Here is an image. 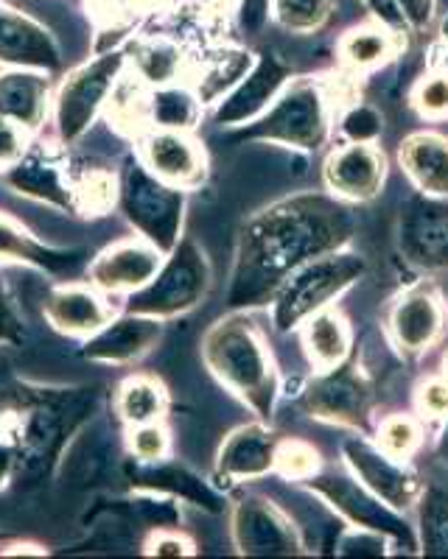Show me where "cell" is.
<instances>
[{"instance_id": "obj_1", "label": "cell", "mask_w": 448, "mask_h": 559, "mask_svg": "<svg viewBox=\"0 0 448 559\" xmlns=\"http://www.w3.org/2000/svg\"><path fill=\"white\" fill-rule=\"evenodd\" d=\"M356 236L351 204L328 191H300L267 204L241 224L233 252L227 308L258 311L303 263L342 249Z\"/></svg>"}, {"instance_id": "obj_2", "label": "cell", "mask_w": 448, "mask_h": 559, "mask_svg": "<svg viewBox=\"0 0 448 559\" xmlns=\"http://www.w3.org/2000/svg\"><path fill=\"white\" fill-rule=\"evenodd\" d=\"M93 412L84 389H45L14 383L0 394V433L17 451V473H45L59 462L68 439Z\"/></svg>"}, {"instance_id": "obj_3", "label": "cell", "mask_w": 448, "mask_h": 559, "mask_svg": "<svg viewBox=\"0 0 448 559\" xmlns=\"http://www.w3.org/2000/svg\"><path fill=\"white\" fill-rule=\"evenodd\" d=\"M202 361L211 376L258 419L272 423L283 381L267 336L250 311H231L216 319L202 336Z\"/></svg>"}, {"instance_id": "obj_4", "label": "cell", "mask_w": 448, "mask_h": 559, "mask_svg": "<svg viewBox=\"0 0 448 559\" xmlns=\"http://www.w3.org/2000/svg\"><path fill=\"white\" fill-rule=\"evenodd\" d=\"M337 96L322 79H292L275 104L233 138L250 143H272L292 152H317L331 140L337 121Z\"/></svg>"}, {"instance_id": "obj_5", "label": "cell", "mask_w": 448, "mask_h": 559, "mask_svg": "<svg viewBox=\"0 0 448 559\" xmlns=\"http://www.w3.org/2000/svg\"><path fill=\"white\" fill-rule=\"evenodd\" d=\"M367 274V261L353 249L342 247L303 263L288 274L269 299V319L275 333H297L314 313L333 308Z\"/></svg>"}, {"instance_id": "obj_6", "label": "cell", "mask_w": 448, "mask_h": 559, "mask_svg": "<svg viewBox=\"0 0 448 559\" xmlns=\"http://www.w3.org/2000/svg\"><path fill=\"white\" fill-rule=\"evenodd\" d=\"M300 487L326 503L342 526L381 534L401 554H421L415 523L410 521V515L381 501L342 462L337 467L322 464V471L314 473Z\"/></svg>"}, {"instance_id": "obj_7", "label": "cell", "mask_w": 448, "mask_h": 559, "mask_svg": "<svg viewBox=\"0 0 448 559\" xmlns=\"http://www.w3.org/2000/svg\"><path fill=\"white\" fill-rule=\"evenodd\" d=\"M188 191L154 177L141 159H127L118 171V210L129 227L152 241L161 252H172L182 241Z\"/></svg>"}, {"instance_id": "obj_8", "label": "cell", "mask_w": 448, "mask_h": 559, "mask_svg": "<svg viewBox=\"0 0 448 559\" xmlns=\"http://www.w3.org/2000/svg\"><path fill=\"white\" fill-rule=\"evenodd\" d=\"M211 286L213 269L205 249L191 236H182V241L163 258V266L146 286L129 294L123 311L143 313V317L163 319V322L186 317L205 302Z\"/></svg>"}, {"instance_id": "obj_9", "label": "cell", "mask_w": 448, "mask_h": 559, "mask_svg": "<svg viewBox=\"0 0 448 559\" xmlns=\"http://www.w3.org/2000/svg\"><path fill=\"white\" fill-rule=\"evenodd\" d=\"M300 406L317 423L370 437L378 419L376 383L351 356L340 367L314 372L300 389Z\"/></svg>"}, {"instance_id": "obj_10", "label": "cell", "mask_w": 448, "mask_h": 559, "mask_svg": "<svg viewBox=\"0 0 448 559\" xmlns=\"http://www.w3.org/2000/svg\"><path fill=\"white\" fill-rule=\"evenodd\" d=\"M123 70H127L123 48H109L62 79L51 104L54 132L59 143L73 146L90 132Z\"/></svg>"}, {"instance_id": "obj_11", "label": "cell", "mask_w": 448, "mask_h": 559, "mask_svg": "<svg viewBox=\"0 0 448 559\" xmlns=\"http://www.w3.org/2000/svg\"><path fill=\"white\" fill-rule=\"evenodd\" d=\"M233 548L241 557H300L306 554L300 526L286 509L261 492H244L231 509Z\"/></svg>"}, {"instance_id": "obj_12", "label": "cell", "mask_w": 448, "mask_h": 559, "mask_svg": "<svg viewBox=\"0 0 448 559\" xmlns=\"http://www.w3.org/2000/svg\"><path fill=\"white\" fill-rule=\"evenodd\" d=\"M340 453L347 471L381 501L406 515L415 512V503L426 481L412 471L410 462L385 453L367 433H351L342 439Z\"/></svg>"}, {"instance_id": "obj_13", "label": "cell", "mask_w": 448, "mask_h": 559, "mask_svg": "<svg viewBox=\"0 0 448 559\" xmlns=\"http://www.w3.org/2000/svg\"><path fill=\"white\" fill-rule=\"evenodd\" d=\"M396 241L403 261L417 272H448V199L415 191L401 207Z\"/></svg>"}, {"instance_id": "obj_14", "label": "cell", "mask_w": 448, "mask_h": 559, "mask_svg": "<svg viewBox=\"0 0 448 559\" xmlns=\"http://www.w3.org/2000/svg\"><path fill=\"white\" fill-rule=\"evenodd\" d=\"M0 177H3L7 188H12L20 197L57 207L62 213H73V168L68 152H64V143H59L57 138L32 140L26 154Z\"/></svg>"}, {"instance_id": "obj_15", "label": "cell", "mask_w": 448, "mask_h": 559, "mask_svg": "<svg viewBox=\"0 0 448 559\" xmlns=\"http://www.w3.org/2000/svg\"><path fill=\"white\" fill-rule=\"evenodd\" d=\"M448 311L437 288L417 283L392 299L387 311V336L401 358H421L443 338Z\"/></svg>"}, {"instance_id": "obj_16", "label": "cell", "mask_w": 448, "mask_h": 559, "mask_svg": "<svg viewBox=\"0 0 448 559\" xmlns=\"http://www.w3.org/2000/svg\"><path fill=\"white\" fill-rule=\"evenodd\" d=\"M292 79H295V68L286 59L272 51L256 53V64L250 68V73L216 107H211L213 123L224 129H241L258 121Z\"/></svg>"}, {"instance_id": "obj_17", "label": "cell", "mask_w": 448, "mask_h": 559, "mask_svg": "<svg viewBox=\"0 0 448 559\" xmlns=\"http://www.w3.org/2000/svg\"><path fill=\"white\" fill-rule=\"evenodd\" d=\"M387 154L378 143H340L322 163V188L345 204H367L385 191Z\"/></svg>"}, {"instance_id": "obj_18", "label": "cell", "mask_w": 448, "mask_h": 559, "mask_svg": "<svg viewBox=\"0 0 448 559\" xmlns=\"http://www.w3.org/2000/svg\"><path fill=\"white\" fill-rule=\"evenodd\" d=\"M138 159L154 177L182 191H197L208 177L205 146L193 138V132L149 129L138 140Z\"/></svg>"}, {"instance_id": "obj_19", "label": "cell", "mask_w": 448, "mask_h": 559, "mask_svg": "<svg viewBox=\"0 0 448 559\" xmlns=\"http://www.w3.org/2000/svg\"><path fill=\"white\" fill-rule=\"evenodd\" d=\"M281 433L272 428L267 419H252L244 426L233 428L216 451L213 476L227 484L261 481L267 476H275L278 445Z\"/></svg>"}, {"instance_id": "obj_20", "label": "cell", "mask_w": 448, "mask_h": 559, "mask_svg": "<svg viewBox=\"0 0 448 559\" xmlns=\"http://www.w3.org/2000/svg\"><path fill=\"white\" fill-rule=\"evenodd\" d=\"M166 252L154 247L146 238H121L104 247L102 252L87 263V283L109 294H134L146 286L149 280L163 266Z\"/></svg>"}, {"instance_id": "obj_21", "label": "cell", "mask_w": 448, "mask_h": 559, "mask_svg": "<svg viewBox=\"0 0 448 559\" xmlns=\"http://www.w3.org/2000/svg\"><path fill=\"white\" fill-rule=\"evenodd\" d=\"M163 338V319L143 317V313H116L98 333L84 338L82 356L96 364L129 367L146 358Z\"/></svg>"}, {"instance_id": "obj_22", "label": "cell", "mask_w": 448, "mask_h": 559, "mask_svg": "<svg viewBox=\"0 0 448 559\" xmlns=\"http://www.w3.org/2000/svg\"><path fill=\"white\" fill-rule=\"evenodd\" d=\"M43 313L54 331L73 338H90L116 319V308L107 294L98 292L93 283H76V280L54 286L45 297Z\"/></svg>"}, {"instance_id": "obj_23", "label": "cell", "mask_w": 448, "mask_h": 559, "mask_svg": "<svg viewBox=\"0 0 448 559\" xmlns=\"http://www.w3.org/2000/svg\"><path fill=\"white\" fill-rule=\"evenodd\" d=\"M0 68H26L43 73L62 70V51L43 23L0 3Z\"/></svg>"}, {"instance_id": "obj_24", "label": "cell", "mask_w": 448, "mask_h": 559, "mask_svg": "<svg viewBox=\"0 0 448 559\" xmlns=\"http://www.w3.org/2000/svg\"><path fill=\"white\" fill-rule=\"evenodd\" d=\"M84 258H87L84 249L51 247L12 216L0 213V263H20L54 277H71L82 269Z\"/></svg>"}, {"instance_id": "obj_25", "label": "cell", "mask_w": 448, "mask_h": 559, "mask_svg": "<svg viewBox=\"0 0 448 559\" xmlns=\"http://www.w3.org/2000/svg\"><path fill=\"white\" fill-rule=\"evenodd\" d=\"M54 104L51 73L26 68H7L0 73V115L37 134L48 121Z\"/></svg>"}, {"instance_id": "obj_26", "label": "cell", "mask_w": 448, "mask_h": 559, "mask_svg": "<svg viewBox=\"0 0 448 559\" xmlns=\"http://www.w3.org/2000/svg\"><path fill=\"white\" fill-rule=\"evenodd\" d=\"M398 166L417 193L448 199V134L417 129L398 143Z\"/></svg>"}, {"instance_id": "obj_27", "label": "cell", "mask_w": 448, "mask_h": 559, "mask_svg": "<svg viewBox=\"0 0 448 559\" xmlns=\"http://www.w3.org/2000/svg\"><path fill=\"white\" fill-rule=\"evenodd\" d=\"M297 336H300L303 353H306V361L314 372L345 364L353 356V344H356L353 324L337 306L306 319Z\"/></svg>"}, {"instance_id": "obj_28", "label": "cell", "mask_w": 448, "mask_h": 559, "mask_svg": "<svg viewBox=\"0 0 448 559\" xmlns=\"http://www.w3.org/2000/svg\"><path fill=\"white\" fill-rule=\"evenodd\" d=\"M403 32L370 20L365 26H353L337 43V59L340 68L351 76H365L373 70L385 68L401 53Z\"/></svg>"}, {"instance_id": "obj_29", "label": "cell", "mask_w": 448, "mask_h": 559, "mask_svg": "<svg viewBox=\"0 0 448 559\" xmlns=\"http://www.w3.org/2000/svg\"><path fill=\"white\" fill-rule=\"evenodd\" d=\"M252 64H256V53L250 48L222 45V48H213V51L202 57V62L197 64L188 84L193 87L199 102L205 104V109H211L250 73Z\"/></svg>"}, {"instance_id": "obj_30", "label": "cell", "mask_w": 448, "mask_h": 559, "mask_svg": "<svg viewBox=\"0 0 448 559\" xmlns=\"http://www.w3.org/2000/svg\"><path fill=\"white\" fill-rule=\"evenodd\" d=\"M123 53H127L129 70L134 76H141L149 87H166V84L179 82L188 64L179 43L157 37V34H141L129 39Z\"/></svg>"}, {"instance_id": "obj_31", "label": "cell", "mask_w": 448, "mask_h": 559, "mask_svg": "<svg viewBox=\"0 0 448 559\" xmlns=\"http://www.w3.org/2000/svg\"><path fill=\"white\" fill-rule=\"evenodd\" d=\"M104 115L109 127L129 140H141L152 129V87L141 76H134L129 64L109 93Z\"/></svg>"}, {"instance_id": "obj_32", "label": "cell", "mask_w": 448, "mask_h": 559, "mask_svg": "<svg viewBox=\"0 0 448 559\" xmlns=\"http://www.w3.org/2000/svg\"><path fill=\"white\" fill-rule=\"evenodd\" d=\"M168 406H172V397H168L166 383L143 372L123 378L116 392V414L127 428L161 423L166 419Z\"/></svg>"}, {"instance_id": "obj_33", "label": "cell", "mask_w": 448, "mask_h": 559, "mask_svg": "<svg viewBox=\"0 0 448 559\" xmlns=\"http://www.w3.org/2000/svg\"><path fill=\"white\" fill-rule=\"evenodd\" d=\"M205 118V104L199 102L191 84L152 87V129H179L193 132Z\"/></svg>"}, {"instance_id": "obj_34", "label": "cell", "mask_w": 448, "mask_h": 559, "mask_svg": "<svg viewBox=\"0 0 448 559\" xmlns=\"http://www.w3.org/2000/svg\"><path fill=\"white\" fill-rule=\"evenodd\" d=\"M415 532L423 557H448V489L423 487L415 503Z\"/></svg>"}, {"instance_id": "obj_35", "label": "cell", "mask_w": 448, "mask_h": 559, "mask_svg": "<svg viewBox=\"0 0 448 559\" xmlns=\"http://www.w3.org/2000/svg\"><path fill=\"white\" fill-rule=\"evenodd\" d=\"M73 213L84 218H102L118 207V171L90 166L73 171Z\"/></svg>"}, {"instance_id": "obj_36", "label": "cell", "mask_w": 448, "mask_h": 559, "mask_svg": "<svg viewBox=\"0 0 448 559\" xmlns=\"http://www.w3.org/2000/svg\"><path fill=\"white\" fill-rule=\"evenodd\" d=\"M370 439L390 456L410 462L423 448L426 439V423L415 412H390L381 414L373 426Z\"/></svg>"}, {"instance_id": "obj_37", "label": "cell", "mask_w": 448, "mask_h": 559, "mask_svg": "<svg viewBox=\"0 0 448 559\" xmlns=\"http://www.w3.org/2000/svg\"><path fill=\"white\" fill-rule=\"evenodd\" d=\"M333 134H340L342 143H378L385 138V115L376 104L351 98L337 109Z\"/></svg>"}, {"instance_id": "obj_38", "label": "cell", "mask_w": 448, "mask_h": 559, "mask_svg": "<svg viewBox=\"0 0 448 559\" xmlns=\"http://www.w3.org/2000/svg\"><path fill=\"white\" fill-rule=\"evenodd\" d=\"M333 0H272V20L288 34H317L328 26Z\"/></svg>"}, {"instance_id": "obj_39", "label": "cell", "mask_w": 448, "mask_h": 559, "mask_svg": "<svg viewBox=\"0 0 448 559\" xmlns=\"http://www.w3.org/2000/svg\"><path fill=\"white\" fill-rule=\"evenodd\" d=\"M410 104L421 121H448V64H432V70L417 79Z\"/></svg>"}, {"instance_id": "obj_40", "label": "cell", "mask_w": 448, "mask_h": 559, "mask_svg": "<svg viewBox=\"0 0 448 559\" xmlns=\"http://www.w3.org/2000/svg\"><path fill=\"white\" fill-rule=\"evenodd\" d=\"M322 456L320 451L306 442V439L297 437H283L281 445H278V459H275V476H283L286 481L306 484L308 478L317 471H322Z\"/></svg>"}, {"instance_id": "obj_41", "label": "cell", "mask_w": 448, "mask_h": 559, "mask_svg": "<svg viewBox=\"0 0 448 559\" xmlns=\"http://www.w3.org/2000/svg\"><path fill=\"white\" fill-rule=\"evenodd\" d=\"M127 451L134 462H163L172 456V431L166 419L127 428Z\"/></svg>"}, {"instance_id": "obj_42", "label": "cell", "mask_w": 448, "mask_h": 559, "mask_svg": "<svg viewBox=\"0 0 448 559\" xmlns=\"http://www.w3.org/2000/svg\"><path fill=\"white\" fill-rule=\"evenodd\" d=\"M415 414L426 426H440L448 417V376L435 372L415 386Z\"/></svg>"}, {"instance_id": "obj_43", "label": "cell", "mask_w": 448, "mask_h": 559, "mask_svg": "<svg viewBox=\"0 0 448 559\" xmlns=\"http://www.w3.org/2000/svg\"><path fill=\"white\" fill-rule=\"evenodd\" d=\"M390 548V540L381 537V534L351 526H342V534L333 543V551L342 554V557H356V554H362V557H387Z\"/></svg>"}, {"instance_id": "obj_44", "label": "cell", "mask_w": 448, "mask_h": 559, "mask_svg": "<svg viewBox=\"0 0 448 559\" xmlns=\"http://www.w3.org/2000/svg\"><path fill=\"white\" fill-rule=\"evenodd\" d=\"M143 554L146 557H193L197 543L188 534L179 532V528L154 526L146 540H143Z\"/></svg>"}, {"instance_id": "obj_45", "label": "cell", "mask_w": 448, "mask_h": 559, "mask_svg": "<svg viewBox=\"0 0 448 559\" xmlns=\"http://www.w3.org/2000/svg\"><path fill=\"white\" fill-rule=\"evenodd\" d=\"M23 336H26V322H23V313H20L7 277L0 272V344L17 347Z\"/></svg>"}, {"instance_id": "obj_46", "label": "cell", "mask_w": 448, "mask_h": 559, "mask_svg": "<svg viewBox=\"0 0 448 559\" xmlns=\"http://www.w3.org/2000/svg\"><path fill=\"white\" fill-rule=\"evenodd\" d=\"M32 140L34 134H28L26 129L20 127V123H14L12 118H3V115H0V174L7 171V168H12L14 163L26 154V148L32 146Z\"/></svg>"}, {"instance_id": "obj_47", "label": "cell", "mask_w": 448, "mask_h": 559, "mask_svg": "<svg viewBox=\"0 0 448 559\" xmlns=\"http://www.w3.org/2000/svg\"><path fill=\"white\" fill-rule=\"evenodd\" d=\"M272 17V0H236V20L247 37H258Z\"/></svg>"}, {"instance_id": "obj_48", "label": "cell", "mask_w": 448, "mask_h": 559, "mask_svg": "<svg viewBox=\"0 0 448 559\" xmlns=\"http://www.w3.org/2000/svg\"><path fill=\"white\" fill-rule=\"evenodd\" d=\"M398 9H401V17L406 23V28L412 32H426V28L435 23L437 0H396Z\"/></svg>"}, {"instance_id": "obj_49", "label": "cell", "mask_w": 448, "mask_h": 559, "mask_svg": "<svg viewBox=\"0 0 448 559\" xmlns=\"http://www.w3.org/2000/svg\"><path fill=\"white\" fill-rule=\"evenodd\" d=\"M367 12L373 14V20H378V23H385V26L396 28V32H410L406 28V23H403L401 17V9H398L396 0H365Z\"/></svg>"}, {"instance_id": "obj_50", "label": "cell", "mask_w": 448, "mask_h": 559, "mask_svg": "<svg viewBox=\"0 0 448 559\" xmlns=\"http://www.w3.org/2000/svg\"><path fill=\"white\" fill-rule=\"evenodd\" d=\"M14 476H17V451H14L12 439L0 433V492L9 487Z\"/></svg>"}, {"instance_id": "obj_51", "label": "cell", "mask_w": 448, "mask_h": 559, "mask_svg": "<svg viewBox=\"0 0 448 559\" xmlns=\"http://www.w3.org/2000/svg\"><path fill=\"white\" fill-rule=\"evenodd\" d=\"M23 554H32V557H45L48 548H43L39 543H28V540H14V543H3L0 546V557H23Z\"/></svg>"}, {"instance_id": "obj_52", "label": "cell", "mask_w": 448, "mask_h": 559, "mask_svg": "<svg viewBox=\"0 0 448 559\" xmlns=\"http://www.w3.org/2000/svg\"><path fill=\"white\" fill-rule=\"evenodd\" d=\"M123 7L129 12H157L163 7V0H123Z\"/></svg>"}, {"instance_id": "obj_53", "label": "cell", "mask_w": 448, "mask_h": 559, "mask_svg": "<svg viewBox=\"0 0 448 559\" xmlns=\"http://www.w3.org/2000/svg\"><path fill=\"white\" fill-rule=\"evenodd\" d=\"M437 456H440L448 467V417L443 419L440 433H437Z\"/></svg>"}, {"instance_id": "obj_54", "label": "cell", "mask_w": 448, "mask_h": 559, "mask_svg": "<svg viewBox=\"0 0 448 559\" xmlns=\"http://www.w3.org/2000/svg\"><path fill=\"white\" fill-rule=\"evenodd\" d=\"M440 45L443 48H448V14L440 20Z\"/></svg>"}, {"instance_id": "obj_55", "label": "cell", "mask_w": 448, "mask_h": 559, "mask_svg": "<svg viewBox=\"0 0 448 559\" xmlns=\"http://www.w3.org/2000/svg\"><path fill=\"white\" fill-rule=\"evenodd\" d=\"M3 540H7V534H0V546H3Z\"/></svg>"}]
</instances>
